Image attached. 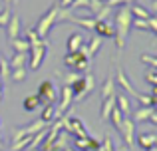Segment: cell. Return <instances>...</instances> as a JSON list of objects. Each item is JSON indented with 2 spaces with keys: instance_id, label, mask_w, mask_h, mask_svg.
Returning <instances> with one entry per match:
<instances>
[{
  "instance_id": "2",
  "label": "cell",
  "mask_w": 157,
  "mask_h": 151,
  "mask_svg": "<svg viewBox=\"0 0 157 151\" xmlns=\"http://www.w3.org/2000/svg\"><path fill=\"white\" fill-rule=\"evenodd\" d=\"M70 88H72V93H74L72 105H78V104H82V101L94 92V88H96V80H94L92 74H82L80 80L74 81Z\"/></svg>"
},
{
  "instance_id": "22",
  "label": "cell",
  "mask_w": 157,
  "mask_h": 151,
  "mask_svg": "<svg viewBox=\"0 0 157 151\" xmlns=\"http://www.w3.org/2000/svg\"><path fill=\"white\" fill-rule=\"evenodd\" d=\"M10 46H12V50H14V52H22V54H28V50H30V44H28L26 40H20V38L12 40Z\"/></svg>"
},
{
  "instance_id": "1",
  "label": "cell",
  "mask_w": 157,
  "mask_h": 151,
  "mask_svg": "<svg viewBox=\"0 0 157 151\" xmlns=\"http://www.w3.org/2000/svg\"><path fill=\"white\" fill-rule=\"evenodd\" d=\"M131 12H129V6H121L119 12L115 14V24H113V40H115V46H117V52L121 54L123 48H125V40H127V34H129V28H131Z\"/></svg>"
},
{
  "instance_id": "14",
  "label": "cell",
  "mask_w": 157,
  "mask_h": 151,
  "mask_svg": "<svg viewBox=\"0 0 157 151\" xmlns=\"http://www.w3.org/2000/svg\"><path fill=\"white\" fill-rule=\"evenodd\" d=\"M70 22H74V24H80L82 28H86V30H94V26H96V18H90V16H84V18H82V16H72L70 14Z\"/></svg>"
},
{
  "instance_id": "15",
  "label": "cell",
  "mask_w": 157,
  "mask_h": 151,
  "mask_svg": "<svg viewBox=\"0 0 157 151\" xmlns=\"http://www.w3.org/2000/svg\"><path fill=\"white\" fill-rule=\"evenodd\" d=\"M151 111H153V108H149V105H141L139 109H135V111H133V123H143V121H149Z\"/></svg>"
},
{
  "instance_id": "33",
  "label": "cell",
  "mask_w": 157,
  "mask_h": 151,
  "mask_svg": "<svg viewBox=\"0 0 157 151\" xmlns=\"http://www.w3.org/2000/svg\"><path fill=\"white\" fill-rule=\"evenodd\" d=\"M147 30H151L153 34H157V18L155 16H149V18H147Z\"/></svg>"
},
{
  "instance_id": "23",
  "label": "cell",
  "mask_w": 157,
  "mask_h": 151,
  "mask_svg": "<svg viewBox=\"0 0 157 151\" xmlns=\"http://www.w3.org/2000/svg\"><path fill=\"white\" fill-rule=\"evenodd\" d=\"M30 141H32V135H30V137H22V139H18V141H12L10 151H22V149H28Z\"/></svg>"
},
{
  "instance_id": "25",
  "label": "cell",
  "mask_w": 157,
  "mask_h": 151,
  "mask_svg": "<svg viewBox=\"0 0 157 151\" xmlns=\"http://www.w3.org/2000/svg\"><path fill=\"white\" fill-rule=\"evenodd\" d=\"M109 119H111V123H113V127L119 129V125H121V121H123L121 111H119L117 108H113V109H111V113H109Z\"/></svg>"
},
{
  "instance_id": "40",
  "label": "cell",
  "mask_w": 157,
  "mask_h": 151,
  "mask_svg": "<svg viewBox=\"0 0 157 151\" xmlns=\"http://www.w3.org/2000/svg\"><path fill=\"white\" fill-rule=\"evenodd\" d=\"M12 2H14V0H4V4H6V6H10Z\"/></svg>"
},
{
  "instance_id": "8",
  "label": "cell",
  "mask_w": 157,
  "mask_h": 151,
  "mask_svg": "<svg viewBox=\"0 0 157 151\" xmlns=\"http://www.w3.org/2000/svg\"><path fill=\"white\" fill-rule=\"evenodd\" d=\"M115 80H117V84L121 85L123 89H125L127 93H131V96L137 100V96H139V92H135V88L131 85V81H129V77L125 76V72H123V68H117V72H115Z\"/></svg>"
},
{
  "instance_id": "7",
  "label": "cell",
  "mask_w": 157,
  "mask_h": 151,
  "mask_svg": "<svg viewBox=\"0 0 157 151\" xmlns=\"http://www.w3.org/2000/svg\"><path fill=\"white\" fill-rule=\"evenodd\" d=\"M117 131H119V135H121V139L125 141L127 149H133L135 147V123H133V119L123 117V121H121Z\"/></svg>"
},
{
  "instance_id": "17",
  "label": "cell",
  "mask_w": 157,
  "mask_h": 151,
  "mask_svg": "<svg viewBox=\"0 0 157 151\" xmlns=\"http://www.w3.org/2000/svg\"><path fill=\"white\" fill-rule=\"evenodd\" d=\"M28 62V54H22V52H14L12 54V58L8 60V66H12V70L14 68H24Z\"/></svg>"
},
{
  "instance_id": "38",
  "label": "cell",
  "mask_w": 157,
  "mask_h": 151,
  "mask_svg": "<svg viewBox=\"0 0 157 151\" xmlns=\"http://www.w3.org/2000/svg\"><path fill=\"white\" fill-rule=\"evenodd\" d=\"M151 8H153V12H157V0H153V2H151Z\"/></svg>"
},
{
  "instance_id": "21",
  "label": "cell",
  "mask_w": 157,
  "mask_h": 151,
  "mask_svg": "<svg viewBox=\"0 0 157 151\" xmlns=\"http://www.w3.org/2000/svg\"><path fill=\"white\" fill-rule=\"evenodd\" d=\"M38 105H40L38 96H28V97H24V101H22V108L26 109V111H34V109H38Z\"/></svg>"
},
{
  "instance_id": "10",
  "label": "cell",
  "mask_w": 157,
  "mask_h": 151,
  "mask_svg": "<svg viewBox=\"0 0 157 151\" xmlns=\"http://www.w3.org/2000/svg\"><path fill=\"white\" fill-rule=\"evenodd\" d=\"M94 32H96V34L100 36L101 40H104V38H113V34H115V30H113V24H109L107 20L96 22V26H94Z\"/></svg>"
},
{
  "instance_id": "5",
  "label": "cell",
  "mask_w": 157,
  "mask_h": 151,
  "mask_svg": "<svg viewBox=\"0 0 157 151\" xmlns=\"http://www.w3.org/2000/svg\"><path fill=\"white\" fill-rule=\"evenodd\" d=\"M64 66L70 68V72H86L90 66V60L82 52H74V54L64 56Z\"/></svg>"
},
{
  "instance_id": "11",
  "label": "cell",
  "mask_w": 157,
  "mask_h": 151,
  "mask_svg": "<svg viewBox=\"0 0 157 151\" xmlns=\"http://www.w3.org/2000/svg\"><path fill=\"white\" fill-rule=\"evenodd\" d=\"M115 108L121 111L123 117H127L131 113V104H129V97L125 96V93H117L115 96Z\"/></svg>"
},
{
  "instance_id": "27",
  "label": "cell",
  "mask_w": 157,
  "mask_h": 151,
  "mask_svg": "<svg viewBox=\"0 0 157 151\" xmlns=\"http://www.w3.org/2000/svg\"><path fill=\"white\" fill-rule=\"evenodd\" d=\"M82 77V74H78V72H68V74L64 76V85H72L74 81H78Z\"/></svg>"
},
{
  "instance_id": "4",
  "label": "cell",
  "mask_w": 157,
  "mask_h": 151,
  "mask_svg": "<svg viewBox=\"0 0 157 151\" xmlns=\"http://www.w3.org/2000/svg\"><path fill=\"white\" fill-rule=\"evenodd\" d=\"M56 14H58V4H52V6L46 10V14L38 20V24H36V28H34V32L38 34V38L46 40L48 32L52 30L54 22H56Z\"/></svg>"
},
{
  "instance_id": "6",
  "label": "cell",
  "mask_w": 157,
  "mask_h": 151,
  "mask_svg": "<svg viewBox=\"0 0 157 151\" xmlns=\"http://www.w3.org/2000/svg\"><path fill=\"white\" fill-rule=\"evenodd\" d=\"M36 96L40 97V104H44V105L56 104L58 89H56V85H54V81H50V80L40 81V85H38V93H36Z\"/></svg>"
},
{
  "instance_id": "13",
  "label": "cell",
  "mask_w": 157,
  "mask_h": 151,
  "mask_svg": "<svg viewBox=\"0 0 157 151\" xmlns=\"http://www.w3.org/2000/svg\"><path fill=\"white\" fill-rule=\"evenodd\" d=\"M84 46V36L74 32L68 38V54H74V52H80V48Z\"/></svg>"
},
{
  "instance_id": "43",
  "label": "cell",
  "mask_w": 157,
  "mask_h": 151,
  "mask_svg": "<svg viewBox=\"0 0 157 151\" xmlns=\"http://www.w3.org/2000/svg\"><path fill=\"white\" fill-rule=\"evenodd\" d=\"M155 149H157V143H155Z\"/></svg>"
},
{
  "instance_id": "42",
  "label": "cell",
  "mask_w": 157,
  "mask_h": 151,
  "mask_svg": "<svg viewBox=\"0 0 157 151\" xmlns=\"http://www.w3.org/2000/svg\"><path fill=\"white\" fill-rule=\"evenodd\" d=\"M26 151H40V149H26Z\"/></svg>"
},
{
  "instance_id": "12",
  "label": "cell",
  "mask_w": 157,
  "mask_h": 151,
  "mask_svg": "<svg viewBox=\"0 0 157 151\" xmlns=\"http://www.w3.org/2000/svg\"><path fill=\"white\" fill-rule=\"evenodd\" d=\"M135 141H137L139 147L151 149V147H155V143H157V135H153V133H139Z\"/></svg>"
},
{
  "instance_id": "31",
  "label": "cell",
  "mask_w": 157,
  "mask_h": 151,
  "mask_svg": "<svg viewBox=\"0 0 157 151\" xmlns=\"http://www.w3.org/2000/svg\"><path fill=\"white\" fill-rule=\"evenodd\" d=\"M133 0H105V6L113 8V6H125V4H131Z\"/></svg>"
},
{
  "instance_id": "29",
  "label": "cell",
  "mask_w": 157,
  "mask_h": 151,
  "mask_svg": "<svg viewBox=\"0 0 157 151\" xmlns=\"http://www.w3.org/2000/svg\"><path fill=\"white\" fill-rule=\"evenodd\" d=\"M141 62H143V64H147V66H151L153 70H157V56L143 54V56H141Z\"/></svg>"
},
{
  "instance_id": "30",
  "label": "cell",
  "mask_w": 157,
  "mask_h": 151,
  "mask_svg": "<svg viewBox=\"0 0 157 151\" xmlns=\"http://www.w3.org/2000/svg\"><path fill=\"white\" fill-rule=\"evenodd\" d=\"M131 28H135V30H147V20L133 18L131 20Z\"/></svg>"
},
{
  "instance_id": "35",
  "label": "cell",
  "mask_w": 157,
  "mask_h": 151,
  "mask_svg": "<svg viewBox=\"0 0 157 151\" xmlns=\"http://www.w3.org/2000/svg\"><path fill=\"white\" fill-rule=\"evenodd\" d=\"M88 2L90 0H74L72 6H70V10H74V8H88Z\"/></svg>"
},
{
  "instance_id": "36",
  "label": "cell",
  "mask_w": 157,
  "mask_h": 151,
  "mask_svg": "<svg viewBox=\"0 0 157 151\" xmlns=\"http://www.w3.org/2000/svg\"><path fill=\"white\" fill-rule=\"evenodd\" d=\"M149 123L157 125V108H153V111H151V115H149Z\"/></svg>"
},
{
  "instance_id": "37",
  "label": "cell",
  "mask_w": 157,
  "mask_h": 151,
  "mask_svg": "<svg viewBox=\"0 0 157 151\" xmlns=\"http://www.w3.org/2000/svg\"><path fill=\"white\" fill-rule=\"evenodd\" d=\"M149 96H153V97H157V85H151V93Z\"/></svg>"
},
{
  "instance_id": "34",
  "label": "cell",
  "mask_w": 157,
  "mask_h": 151,
  "mask_svg": "<svg viewBox=\"0 0 157 151\" xmlns=\"http://www.w3.org/2000/svg\"><path fill=\"white\" fill-rule=\"evenodd\" d=\"M101 147H104V151H115V147H113V141H111V137H107V135H105L104 143H101Z\"/></svg>"
},
{
  "instance_id": "44",
  "label": "cell",
  "mask_w": 157,
  "mask_h": 151,
  "mask_svg": "<svg viewBox=\"0 0 157 151\" xmlns=\"http://www.w3.org/2000/svg\"><path fill=\"white\" fill-rule=\"evenodd\" d=\"M101 2H105V0H101Z\"/></svg>"
},
{
  "instance_id": "39",
  "label": "cell",
  "mask_w": 157,
  "mask_h": 151,
  "mask_svg": "<svg viewBox=\"0 0 157 151\" xmlns=\"http://www.w3.org/2000/svg\"><path fill=\"white\" fill-rule=\"evenodd\" d=\"M2 96H4V89H2V81H0V101H2Z\"/></svg>"
},
{
  "instance_id": "24",
  "label": "cell",
  "mask_w": 157,
  "mask_h": 151,
  "mask_svg": "<svg viewBox=\"0 0 157 151\" xmlns=\"http://www.w3.org/2000/svg\"><path fill=\"white\" fill-rule=\"evenodd\" d=\"M26 76H28L26 66H24V68H14V70H10V77H12L14 81H24V80H26Z\"/></svg>"
},
{
  "instance_id": "9",
  "label": "cell",
  "mask_w": 157,
  "mask_h": 151,
  "mask_svg": "<svg viewBox=\"0 0 157 151\" xmlns=\"http://www.w3.org/2000/svg\"><path fill=\"white\" fill-rule=\"evenodd\" d=\"M6 36H8V42H12V40H16L20 36V18H18V14H12L10 18H8Z\"/></svg>"
},
{
  "instance_id": "20",
  "label": "cell",
  "mask_w": 157,
  "mask_h": 151,
  "mask_svg": "<svg viewBox=\"0 0 157 151\" xmlns=\"http://www.w3.org/2000/svg\"><path fill=\"white\" fill-rule=\"evenodd\" d=\"M40 119L44 123H52L56 121V104H50V105H44V111H42V117Z\"/></svg>"
},
{
  "instance_id": "16",
  "label": "cell",
  "mask_w": 157,
  "mask_h": 151,
  "mask_svg": "<svg viewBox=\"0 0 157 151\" xmlns=\"http://www.w3.org/2000/svg\"><path fill=\"white\" fill-rule=\"evenodd\" d=\"M111 96H115V77H107L101 85V101Z\"/></svg>"
},
{
  "instance_id": "28",
  "label": "cell",
  "mask_w": 157,
  "mask_h": 151,
  "mask_svg": "<svg viewBox=\"0 0 157 151\" xmlns=\"http://www.w3.org/2000/svg\"><path fill=\"white\" fill-rule=\"evenodd\" d=\"M101 6H104L101 0H90V2H88V10L92 12V14H98V12L101 10Z\"/></svg>"
},
{
  "instance_id": "26",
  "label": "cell",
  "mask_w": 157,
  "mask_h": 151,
  "mask_svg": "<svg viewBox=\"0 0 157 151\" xmlns=\"http://www.w3.org/2000/svg\"><path fill=\"white\" fill-rule=\"evenodd\" d=\"M10 77V66H8V60L0 58V80H8Z\"/></svg>"
},
{
  "instance_id": "19",
  "label": "cell",
  "mask_w": 157,
  "mask_h": 151,
  "mask_svg": "<svg viewBox=\"0 0 157 151\" xmlns=\"http://www.w3.org/2000/svg\"><path fill=\"white\" fill-rule=\"evenodd\" d=\"M129 12H131V18H141V20H147V18L151 16L149 12H147L145 8H143L141 4H139V2L131 4V6H129Z\"/></svg>"
},
{
  "instance_id": "41",
  "label": "cell",
  "mask_w": 157,
  "mask_h": 151,
  "mask_svg": "<svg viewBox=\"0 0 157 151\" xmlns=\"http://www.w3.org/2000/svg\"><path fill=\"white\" fill-rule=\"evenodd\" d=\"M145 151H157V149H155V147H151V149H145Z\"/></svg>"
},
{
  "instance_id": "18",
  "label": "cell",
  "mask_w": 157,
  "mask_h": 151,
  "mask_svg": "<svg viewBox=\"0 0 157 151\" xmlns=\"http://www.w3.org/2000/svg\"><path fill=\"white\" fill-rule=\"evenodd\" d=\"M113 108H115V96H111V97H107V100L101 101V119L104 121L109 119V113H111Z\"/></svg>"
},
{
  "instance_id": "3",
  "label": "cell",
  "mask_w": 157,
  "mask_h": 151,
  "mask_svg": "<svg viewBox=\"0 0 157 151\" xmlns=\"http://www.w3.org/2000/svg\"><path fill=\"white\" fill-rule=\"evenodd\" d=\"M48 54V42L46 40H36L30 44V50H28V62H30V70H38L42 66V62L46 60Z\"/></svg>"
},
{
  "instance_id": "32",
  "label": "cell",
  "mask_w": 157,
  "mask_h": 151,
  "mask_svg": "<svg viewBox=\"0 0 157 151\" xmlns=\"http://www.w3.org/2000/svg\"><path fill=\"white\" fill-rule=\"evenodd\" d=\"M145 81H147L149 85H157V74L151 70V68L147 70V74H145Z\"/></svg>"
}]
</instances>
